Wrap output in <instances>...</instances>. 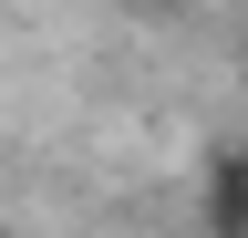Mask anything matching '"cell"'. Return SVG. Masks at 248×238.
<instances>
[{
	"mask_svg": "<svg viewBox=\"0 0 248 238\" xmlns=\"http://www.w3.org/2000/svg\"><path fill=\"white\" fill-rule=\"evenodd\" d=\"M197 228L207 238H248V145H217L197 166Z\"/></svg>",
	"mask_w": 248,
	"mask_h": 238,
	"instance_id": "6da1fadb",
	"label": "cell"
},
{
	"mask_svg": "<svg viewBox=\"0 0 248 238\" xmlns=\"http://www.w3.org/2000/svg\"><path fill=\"white\" fill-rule=\"evenodd\" d=\"M145 11H176V0H145Z\"/></svg>",
	"mask_w": 248,
	"mask_h": 238,
	"instance_id": "7a4b0ae2",
	"label": "cell"
}]
</instances>
